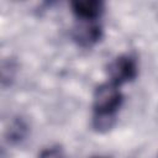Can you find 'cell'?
Wrapping results in <instances>:
<instances>
[{
	"instance_id": "cell-1",
	"label": "cell",
	"mask_w": 158,
	"mask_h": 158,
	"mask_svg": "<svg viewBox=\"0 0 158 158\" xmlns=\"http://www.w3.org/2000/svg\"><path fill=\"white\" fill-rule=\"evenodd\" d=\"M122 102L123 94L118 85L111 81L98 85L93 94L91 127L99 133H105L114 128Z\"/></svg>"
},
{
	"instance_id": "cell-2",
	"label": "cell",
	"mask_w": 158,
	"mask_h": 158,
	"mask_svg": "<svg viewBox=\"0 0 158 158\" xmlns=\"http://www.w3.org/2000/svg\"><path fill=\"white\" fill-rule=\"evenodd\" d=\"M106 73L111 83L122 85L136 79L138 74V63L132 54H120L109 62Z\"/></svg>"
},
{
	"instance_id": "cell-3",
	"label": "cell",
	"mask_w": 158,
	"mask_h": 158,
	"mask_svg": "<svg viewBox=\"0 0 158 158\" xmlns=\"http://www.w3.org/2000/svg\"><path fill=\"white\" fill-rule=\"evenodd\" d=\"M104 30L99 21H81L74 25L72 30V38L73 41L83 48H90L99 43L102 38Z\"/></svg>"
},
{
	"instance_id": "cell-4",
	"label": "cell",
	"mask_w": 158,
	"mask_h": 158,
	"mask_svg": "<svg viewBox=\"0 0 158 158\" xmlns=\"http://www.w3.org/2000/svg\"><path fill=\"white\" fill-rule=\"evenodd\" d=\"M70 7L75 19L81 21H99L105 11V4L99 0L72 1Z\"/></svg>"
},
{
	"instance_id": "cell-5",
	"label": "cell",
	"mask_w": 158,
	"mask_h": 158,
	"mask_svg": "<svg viewBox=\"0 0 158 158\" xmlns=\"http://www.w3.org/2000/svg\"><path fill=\"white\" fill-rule=\"evenodd\" d=\"M27 135V126L22 120H15L9 130V137L10 141L14 143H17L22 141Z\"/></svg>"
},
{
	"instance_id": "cell-6",
	"label": "cell",
	"mask_w": 158,
	"mask_h": 158,
	"mask_svg": "<svg viewBox=\"0 0 158 158\" xmlns=\"http://www.w3.org/2000/svg\"><path fill=\"white\" fill-rule=\"evenodd\" d=\"M38 158H67V154L62 146L53 144L43 148L38 153Z\"/></svg>"
},
{
	"instance_id": "cell-7",
	"label": "cell",
	"mask_w": 158,
	"mask_h": 158,
	"mask_svg": "<svg viewBox=\"0 0 158 158\" xmlns=\"http://www.w3.org/2000/svg\"><path fill=\"white\" fill-rule=\"evenodd\" d=\"M90 158H106V157H101V156H93Z\"/></svg>"
}]
</instances>
